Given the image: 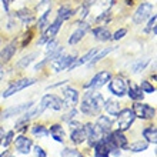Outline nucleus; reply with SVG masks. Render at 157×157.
<instances>
[{
	"label": "nucleus",
	"instance_id": "obj_1",
	"mask_svg": "<svg viewBox=\"0 0 157 157\" xmlns=\"http://www.w3.org/2000/svg\"><path fill=\"white\" fill-rule=\"evenodd\" d=\"M103 104H104L103 96L97 93L96 90H89L84 93V97H83L82 104H80V110L86 116H96L103 109Z\"/></svg>",
	"mask_w": 157,
	"mask_h": 157
},
{
	"label": "nucleus",
	"instance_id": "obj_2",
	"mask_svg": "<svg viewBox=\"0 0 157 157\" xmlns=\"http://www.w3.org/2000/svg\"><path fill=\"white\" fill-rule=\"evenodd\" d=\"M136 116L133 113L132 109H123L117 113V130L120 132H126L132 127V124L134 123Z\"/></svg>",
	"mask_w": 157,
	"mask_h": 157
},
{
	"label": "nucleus",
	"instance_id": "obj_3",
	"mask_svg": "<svg viewBox=\"0 0 157 157\" xmlns=\"http://www.w3.org/2000/svg\"><path fill=\"white\" fill-rule=\"evenodd\" d=\"M132 110H133V113H134V116L141 120H149L156 116V109L151 107L150 104L140 103V101H137V103L133 104Z\"/></svg>",
	"mask_w": 157,
	"mask_h": 157
},
{
	"label": "nucleus",
	"instance_id": "obj_4",
	"mask_svg": "<svg viewBox=\"0 0 157 157\" xmlns=\"http://www.w3.org/2000/svg\"><path fill=\"white\" fill-rule=\"evenodd\" d=\"M34 83H36V78H20V80L14 82L13 84H10L6 91H3V97L4 99H7V97H10V96L14 94V93H19V91L25 90L26 87L32 86V84H34Z\"/></svg>",
	"mask_w": 157,
	"mask_h": 157
},
{
	"label": "nucleus",
	"instance_id": "obj_5",
	"mask_svg": "<svg viewBox=\"0 0 157 157\" xmlns=\"http://www.w3.org/2000/svg\"><path fill=\"white\" fill-rule=\"evenodd\" d=\"M62 25H63V20L57 17V19H56L52 25H49L47 27H46L44 33H43L41 39L39 40V44H44V43H47L49 40H52V39L56 37V36H57V33H59V30H60V27H62Z\"/></svg>",
	"mask_w": 157,
	"mask_h": 157
},
{
	"label": "nucleus",
	"instance_id": "obj_6",
	"mask_svg": "<svg viewBox=\"0 0 157 157\" xmlns=\"http://www.w3.org/2000/svg\"><path fill=\"white\" fill-rule=\"evenodd\" d=\"M110 78H112V73L109 70L99 71V73H96V76L87 84H84V89H99V87L104 86Z\"/></svg>",
	"mask_w": 157,
	"mask_h": 157
},
{
	"label": "nucleus",
	"instance_id": "obj_7",
	"mask_svg": "<svg viewBox=\"0 0 157 157\" xmlns=\"http://www.w3.org/2000/svg\"><path fill=\"white\" fill-rule=\"evenodd\" d=\"M151 12H153V4L151 3H147V2H144V3H141L139 7H137V10L134 12V16H133V21L136 23V25H141L143 21L147 19V17L151 14Z\"/></svg>",
	"mask_w": 157,
	"mask_h": 157
},
{
	"label": "nucleus",
	"instance_id": "obj_8",
	"mask_svg": "<svg viewBox=\"0 0 157 157\" xmlns=\"http://www.w3.org/2000/svg\"><path fill=\"white\" fill-rule=\"evenodd\" d=\"M40 104L43 106L44 110L46 109H53V110H56V112L62 110L63 106H64L63 100L60 99L59 96H56V94H46V96H43Z\"/></svg>",
	"mask_w": 157,
	"mask_h": 157
},
{
	"label": "nucleus",
	"instance_id": "obj_9",
	"mask_svg": "<svg viewBox=\"0 0 157 157\" xmlns=\"http://www.w3.org/2000/svg\"><path fill=\"white\" fill-rule=\"evenodd\" d=\"M109 90L110 93H113L117 97H121V96L126 94L127 91V84H126V80H123L121 77H116V78H110L109 80Z\"/></svg>",
	"mask_w": 157,
	"mask_h": 157
},
{
	"label": "nucleus",
	"instance_id": "obj_10",
	"mask_svg": "<svg viewBox=\"0 0 157 157\" xmlns=\"http://www.w3.org/2000/svg\"><path fill=\"white\" fill-rule=\"evenodd\" d=\"M76 60V56H59L57 59H54L53 60V70L56 71V73H59V71H63L66 70V69H69L70 67V64Z\"/></svg>",
	"mask_w": 157,
	"mask_h": 157
},
{
	"label": "nucleus",
	"instance_id": "obj_11",
	"mask_svg": "<svg viewBox=\"0 0 157 157\" xmlns=\"http://www.w3.org/2000/svg\"><path fill=\"white\" fill-rule=\"evenodd\" d=\"M17 52V40H12L4 49L0 50V63H7Z\"/></svg>",
	"mask_w": 157,
	"mask_h": 157
},
{
	"label": "nucleus",
	"instance_id": "obj_12",
	"mask_svg": "<svg viewBox=\"0 0 157 157\" xmlns=\"http://www.w3.org/2000/svg\"><path fill=\"white\" fill-rule=\"evenodd\" d=\"M78 101V91L73 87H66L63 90V103L69 107H75Z\"/></svg>",
	"mask_w": 157,
	"mask_h": 157
},
{
	"label": "nucleus",
	"instance_id": "obj_13",
	"mask_svg": "<svg viewBox=\"0 0 157 157\" xmlns=\"http://www.w3.org/2000/svg\"><path fill=\"white\" fill-rule=\"evenodd\" d=\"M14 144H16V149L19 153L29 154L30 149H32V146H33V141H32V139H27V137H25V136H19V137H16Z\"/></svg>",
	"mask_w": 157,
	"mask_h": 157
},
{
	"label": "nucleus",
	"instance_id": "obj_14",
	"mask_svg": "<svg viewBox=\"0 0 157 157\" xmlns=\"http://www.w3.org/2000/svg\"><path fill=\"white\" fill-rule=\"evenodd\" d=\"M89 29H90V26L87 25V23H80V27H78L77 30H75V32L71 33V36L69 37V44L70 46L77 44L78 41L86 36V33L89 32Z\"/></svg>",
	"mask_w": 157,
	"mask_h": 157
},
{
	"label": "nucleus",
	"instance_id": "obj_15",
	"mask_svg": "<svg viewBox=\"0 0 157 157\" xmlns=\"http://www.w3.org/2000/svg\"><path fill=\"white\" fill-rule=\"evenodd\" d=\"M30 106H33V101L20 104V106H13V107L7 109V110L2 114V119H9V117H12V116H19V114H21L23 112H26Z\"/></svg>",
	"mask_w": 157,
	"mask_h": 157
},
{
	"label": "nucleus",
	"instance_id": "obj_16",
	"mask_svg": "<svg viewBox=\"0 0 157 157\" xmlns=\"http://www.w3.org/2000/svg\"><path fill=\"white\" fill-rule=\"evenodd\" d=\"M99 50H100L99 47H93V49H90L86 54H84V56H82L80 59H76L75 62H73V63L70 64L69 70H73V69H76L77 66H82V64H84V63H89V62L91 60V59H93V56H94V54L97 53Z\"/></svg>",
	"mask_w": 157,
	"mask_h": 157
},
{
	"label": "nucleus",
	"instance_id": "obj_17",
	"mask_svg": "<svg viewBox=\"0 0 157 157\" xmlns=\"http://www.w3.org/2000/svg\"><path fill=\"white\" fill-rule=\"evenodd\" d=\"M126 93H127L128 97L132 100H134V101H140V100L143 99V91H141L140 86H137L134 83H130V84H128Z\"/></svg>",
	"mask_w": 157,
	"mask_h": 157
},
{
	"label": "nucleus",
	"instance_id": "obj_18",
	"mask_svg": "<svg viewBox=\"0 0 157 157\" xmlns=\"http://www.w3.org/2000/svg\"><path fill=\"white\" fill-rule=\"evenodd\" d=\"M96 126L104 133V134H107L109 132H112V120L109 119L107 116H99L97 120H96Z\"/></svg>",
	"mask_w": 157,
	"mask_h": 157
},
{
	"label": "nucleus",
	"instance_id": "obj_19",
	"mask_svg": "<svg viewBox=\"0 0 157 157\" xmlns=\"http://www.w3.org/2000/svg\"><path fill=\"white\" fill-rule=\"evenodd\" d=\"M93 34H94V37L100 41H107L112 39V33L109 32L107 27H104V26H99V27H94L93 29Z\"/></svg>",
	"mask_w": 157,
	"mask_h": 157
},
{
	"label": "nucleus",
	"instance_id": "obj_20",
	"mask_svg": "<svg viewBox=\"0 0 157 157\" xmlns=\"http://www.w3.org/2000/svg\"><path fill=\"white\" fill-rule=\"evenodd\" d=\"M49 134L53 137L56 141H59V143H63V141H64V130H63V127L60 124H53V126H50Z\"/></svg>",
	"mask_w": 157,
	"mask_h": 157
},
{
	"label": "nucleus",
	"instance_id": "obj_21",
	"mask_svg": "<svg viewBox=\"0 0 157 157\" xmlns=\"http://www.w3.org/2000/svg\"><path fill=\"white\" fill-rule=\"evenodd\" d=\"M93 147H94V157H110V150L103 141V139L97 141Z\"/></svg>",
	"mask_w": 157,
	"mask_h": 157
},
{
	"label": "nucleus",
	"instance_id": "obj_22",
	"mask_svg": "<svg viewBox=\"0 0 157 157\" xmlns=\"http://www.w3.org/2000/svg\"><path fill=\"white\" fill-rule=\"evenodd\" d=\"M103 107L106 109V112H107L110 116H117V113L120 112V104L117 103L116 100H112V99L104 100Z\"/></svg>",
	"mask_w": 157,
	"mask_h": 157
},
{
	"label": "nucleus",
	"instance_id": "obj_23",
	"mask_svg": "<svg viewBox=\"0 0 157 157\" xmlns=\"http://www.w3.org/2000/svg\"><path fill=\"white\" fill-rule=\"evenodd\" d=\"M143 137H144L149 143L156 144V141H157V128H156V126H149V127H146L144 130H143Z\"/></svg>",
	"mask_w": 157,
	"mask_h": 157
},
{
	"label": "nucleus",
	"instance_id": "obj_24",
	"mask_svg": "<svg viewBox=\"0 0 157 157\" xmlns=\"http://www.w3.org/2000/svg\"><path fill=\"white\" fill-rule=\"evenodd\" d=\"M17 17H19L23 23H26V25H29V23H32V21L34 20V14L30 12L29 9H20V10L17 12Z\"/></svg>",
	"mask_w": 157,
	"mask_h": 157
},
{
	"label": "nucleus",
	"instance_id": "obj_25",
	"mask_svg": "<svg viewBox=\"0 0 157 157\" xmlns=\"http://www.w3.org/2000/svg\"><path fill=\"white\" fill-rule=\"evenodd\" d=\"M73 14H75V12H73L69 6H62V7H59V10H57V17L59 19H62L63 21L71 19Z\"/></svg>",
	"mask_w": 157,
	"mask_h": 157
},
{
	"label": "nucleus",
	"instance_id": "obj_26",
	"mask_svg": "<svg viewBox=\"0 0 157 157\" xmlns=\"http://www.w3.org/2000/svg\"><path fill=\"white\" fill-rule=\"evenodd\" d=\"M113 50H114V47H104L103 50H99V52H97V53L93 56V59L90 60V64L93 66V64H96V63H99L101 59L106 57V56H107L110 52H113Z\"/></svg>",
	"mask_w": 157,
	"mask_h": 157
},
{
	"label": "nucleus",
	"instance_id": "obj_27",
	"mask_svg": "<svg viewBox=\"0 0 157 157\" xmlns=\"http://www.w3.org/2000/svg\"><path fill=\"white\" fill-rule=\"evenodd\" d=\"M147 147H149V144L146 143V141H136V143H133V144L127 146L126 147V150H130V151H134V153H139V151H144V150H147Z\"/></svg>",
	"mask_w": 157,
	"mask_h": 157
},
{
	"label": "nucleus",
	"instance_id": "obj_28",
	"mask_svg": "<svg viewBox=\"0 0 157 157\" xmlns=\"http://www.w3.org/2000/svg\"><path fill=\"white\" fill-rule=\"evenodd\" d=\"M50 9H47L44 13H43V16L39 19V21H37V29L39 30H41V32H44L46 30V27L49 26V16H50Z\"/></svg>",
	"mask_w": 157,
	"mask_h": 157
},
{
	"label": "nucleus",
	"instance_id": "obj_29",
	"mask_svg": "<svg viewBox=\"0 0 157 157\" xmlns=\"http://www.w3.org/2000/svg\"><path fill=\"white\" fill-rule=\"evenodd\" d=\"M150 63V59L149 57H146L143 59V60H139V62L136 63V64H133L132 67V71H133V75H137V73H140V71H143L146 69V66Z\"/></svg>",
	"mask_w": 157,
	"mask_h": 157
},
{
	"label": "nucleus",
	"instance_id": "obj_30",
	"mask_svg": "<svg viewBox=\"0 0 157 157\" xmlns=\"http://www.w3.org/2000/svg\"><path fill=\"white\" fill-rule=\"evenodd\" d=\"M34 57H36V53H32V54H29V56L23 57L20 62L17 63V67H20V69H25V67H27L30 63L34 60Z\"/></svg>",
	"mask_w": 157,
	"mask_h": 157
},
{
	"label": "nucleus",
	"instance_id": "obj_31",
	"mask_svg": "<svg viewBox=\"0 0 157 157\" xmlns=\"http://www.w3.org/2000/svg\"><path fill=\"white\" fill-rule=\"evenodd\" d=\"M32 133H33L34 136L43 137V136H47V134H49V130H47L44 126H41V124H37V126H34V127L32 128Z\"/></svg>",
	"mask_w": 157,
	"mask_h": 157
},
{
	"label": "nucleus",
	"instance_id": "obj_32",
	"mask_svg": "<svg viewBox=\"0 0 157 157\" xmlns=\"http://www.w3.org/2000/svg\"><path fill=\"white\" fill-rule=\"evenodd\" d=\"M140 89H141V91H143V93H147V94H151V93H154V91H156L154 86L150 82H147V80H143V82L140 83Z\"/></svg>",
	"mask_w": 157,
	"mask_h": 157
},
{
	"label": "nucleus",
	"instance_id": "obj_33",
	"mask_svg": "<svg viewBox=\"0 0 157 157\" xmlns=\"http://www.w3.org/2000/svg\"><path fill=\"white\" fill-rule=\"evenodd\" d=\"M62 157H82L83 154L80 153V151H77V150H75V149H63L62 150Z\"/></svg>",
	"mask_w": 157,
	"mask_h": 157
},
{
	"label": "nucleus",
	"instance_id": "obj_34",
	"mask_svg": "<svg viewBox=\"0 0 157 157\" xmlns=\"http://www.w3.org/2000/svg\"><path fill=\"white\" fill-rule=\"evenodd\" d=\"M13 139H14V133H13V132H7V134H6V136L2 137L0 144H2L4 149H6V147H9V144H10V143L13 141Z\"/></svg>",
	"mask_w": 157,
	"mask_h": 157
},
{
	"label": "nucleus",
	"instance_id": "obj_35",
	"mask_svg": "<svg viewBox=\"0 0 157 157\" xmlns=\"http://www.w3.org/2000/svg\"><path fill=\"white\" fill-rule=\"evenodd\" d=\"M46 46H47V49H46V53L49 54L50 52H53V50L57 47L59 43H57V40H56V39H52V40L47 41V44H46Z\"/></svg>",
	"mask_w": 157,
	"mask_h": 157
},
{
	"label": "nucleus",
	"instance_id": "obj_36",
	"mask_svg": "<svg viewBox=\"0 0 157 157\" xmlns=\"http://www.w3.org/2000/svg\"><path fill=\"white\" fill-rule=\"evenodd\" d=\"M126 34H127V30H126V29H120V30H117L116 33L113 34L112 39H113V40H116V41L117 40H121V39H123Z\"/></svg>",
	"mask_w": 157,
	"mask_h": 157
},
{
	"label": "nucleus",
	"instance_id": "obj_37",
	"mask_svg": "<svg viewBox=\"0 0 157 157\" xmlns=\"http://www.w3.org/2000/svg\"><path fill=\"white\" fill-rule=\"evenodd\" d=\"M76 114H77V110H76L75 107H71V110L67 113L66 116L63 117V120H66V121H70L71 119H75V117H76Z\"/></svg>",
	"mask_w": 157,
	"mask_h": 157
},
{
	"label": "nucleus",
	"instance_id": "obj_38",
	"mask_svg": "<svg viewBox=\"0 0 157 157\" xmlns=\"http://www.w3.org/2000/svg\"><path fill=\"white\" fill-rule=\"evenodd\" d=\"M156 20H157V16L156 14H153V17L150 19V21H149V26L146 27V32L149 33L150 30H153V27H156Z\"/></svg>",
	"mask_w": 157,
	"mask_h": 157
},
{
	"label": "nucleus",
	"instance_id": "obj_39",
	"mask_svg": "<svg viewBox=\"0 0 157 157\" xmlns=\"http://www.w3.org/2000/svg\"><path fill=\"white\" fill-rule=\"evenodd\" d=\"M34 154H36V157H46V151L41 149L40 146H36V147H34Z\"/></svg>",
	"mask_w": 157,
	"mask_h": 157
},
{
	"label": "nucleus",
	"instance_id": "obj_40",
	"mask_svg": "<svg viewBox=\"0 0 157 157\" xmlns=\"http://www.w3.org/2000/svg\"><path fill=\"white\" fill-rule=\"evenodd\" d=\"M96 2H97V0H84V3H83V6H84V7H90L91 4H94Z\"/></svg>",
	"mask_w": 157,
	"mask_h": 157
},
{
	"label": "nucleus",
	"instance_id": "obj_41",
	"mask_svg": "<svg viewBox=\"0 0 157 157\" xmlns=\"http://www.w3.org/2000/svg\"><path fill=\"white\" fill-rule=\"evenodd\" d=\"M2 2H3V6H4V10H6V12H9V4L12 3L13 0H2Z\"/></svg>",
	"mask_w": 157,
	"mask_h": 157
},
{
	"label": "nucleus",
	"instance_id": "obj_42",
	"mask_svg": "<svg viewBox=\"0 0 157 157\" xmlns=\"http://www.w3.org/2000/svg\"><path fill=\"white\" fill-rule=\"evenodd\" d=\"M3 78V69H2V66H0V80Z\"/></svg>",
	"mask_w": 157,
	"mask_h": 157
},
{
	"label": "nucleus",
	"instance_id": "obj_43",
	"mask_svg": "<svg viewBox=\"0 0 157 157\" xmlns=\"http://www.w3.org/2000/svg\"><path fill=\"white\" fill-rule=\"evenodd\" d=\"M3 157H13V154H10V153H7V151H6V153L3 154Z\"/></svg>",
	"mask_w": 157,
	"mask_h": 157
},
{
	"label": "nucleus",
	"instance_id": "obj_44",
	"mask_svg": "<svg viewBox=\"0 0 157 157\" xmlns=\"http://www.w3.org/2000/svg\"><path fill=\"white\" fill-rule=\"evenodd\" d=\"M82 157H83V156H82Z\"/></svg>",
	"mask_w": 157,
	"mask_h": 157
}]
</instances>
